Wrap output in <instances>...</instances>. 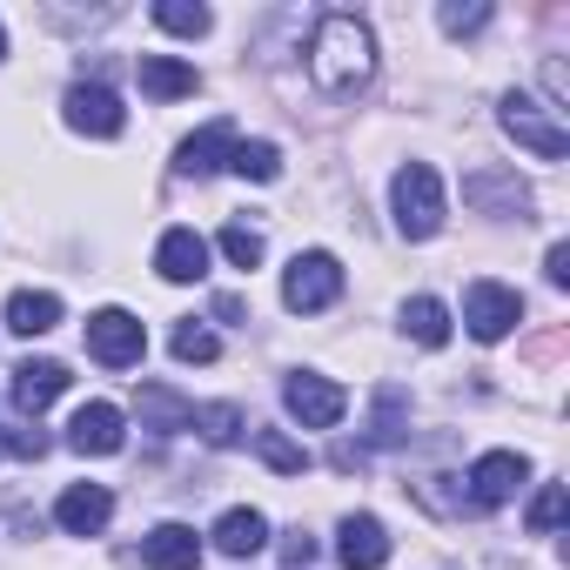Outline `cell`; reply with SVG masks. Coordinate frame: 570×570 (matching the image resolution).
Listing matches in <instances>:
<instances>
[{
    "mask_svg": "<svg viewBox=\"0 0 570 570\" xmlns=\"http://www.w3.org/2000/svg\"><path fill=\"white\" fill-rule=\"evenodd\" d=\"M309 81L336 101H356L376 81V35L356 14H323L309 41Z\"/></svg>",
    "mask_w": 570,
    "mask_h": 570,
    "instance_id": "6da1fadb",
    "label": "cell"
},
{
    "mask_svg": "<svg viewBox=\"0 0 570 570\" xmlns=\"http://www.w3.org/2000/svg\"><path fill=\"white\" fill-rule=\"evenodd\" d=\"M390 208H396V228L410 235V242H430L436 228H443V175L430 168V161H403L396 168V181H390Z\"/></svg>",
    "mask_w": 570,
    "mask_h": 570,
    "instance_id": "7a4b0ae2",
    "label": "cell"
},
{
    "mask_svg": "<svg viewBox=\"0 0 570 570\" xmlns=\"http://www.w3.org/2000/svg\"><path fill=\"white\" fill-rule=\"evenodd\" d=\"M282 303H289L296 316H323V309H336V303H343V262H336L330 248L296 255L289 268H282Z\"/></svg>",
    "mask_w": 570,
    "mask_h": 570,
    "instance_id": "3957f363",
    "label": "cell"
},
{
    "mask_svg": "<svg viewBox=\"0 0 570 570\" xmlns=\"http://www.w3.org/2000/svg\"><path fill=\"white\" fill-rule=\"evenodd\" d=\"M497 121H503V135H510L517 148H530L537 161H563V155H570V135H563L557 108H543L537 95H503Z\"/></svg>",
    "mask_w": 570,
    "mask_h": 570,
    "instance_id": "277c9868",
    "label": "cell"
},
{
    "mask_svg": "<svg viewBox=\"0 0 570 570\" xmlns=\"http://www.w3.org/2000/svg\"><path fill=\"white\" fill-rule=\"evenodd\" d=\"M88 356L108 363V370H135V363L148 356L141 316H128V309H95V316H88Z\"/></svg>",
    "mask_w": 570,
    "mask_h": 570,
    "instance_id": "5b68a950",
    "label": "cell"
},
{
    "mask_svg": "<svg viewBox=\"0 0 570 570\" xmlns=\"http://www.w3.org/2000/svg\"><path fill=\"white\" fill-rule=\"evenodd\" d=\"M517 323H523V296L517 289H503V282H470L463 289V330L476 343H503Z\"/></svg>",
    "mask_w": 570,
    "mask_h": 570,
    "instance_id": "8992f818",
    "label": "cell"
},
{
    "mask_svg": "<svg viewBox=\"0 0 570 570\" xmlns=\"http://www.w3.org/2000/svg\"><path fill=\"white\" fill-rule=\"evenodd\" d=\"M282 403H289V416L303 430H336L343 410H350V390L330 383V376H316V370H296L289 383H282Z\"/></svg>",
    "mask_w": 570,
    "mask_h": 570,
    "instance_id": "52a82bcc",
    "label": "cell"
},
{
    "mask_svg": "<svg viewBox=\"0 0 570 570\" xmlns=\"http://www.w3.org/2000/svg\"><path fill=\"white\" fill-rule=\"evenodd\" d=\"M61 108H68V128H75V135H95V141H115V135L128 128L121 95H115V88H101V81H75Z\"/></svg>",
    "mask_w": 570,
    "mask_h": 570,
    "instance_id": "ba28073f",
    "label": "cell"
},
{
    "mask_svg": "<svg viewBox=\"0 0 570 570\" xmlns=\"http://www.w3.org/2000/svg\"><path fill=\"white\" fill-rule=\"evenodd\" d=\"M523 476H530V463H523L517 450H483V456L470 463V503H476V510H503V503L523 490Z\"/></svg>",
    "mask_w": 570,
    "mask_h": 570,
    "instance_id": "9c48e42d",
    "label": "cell"
},
{
    "mask_svg": "<svg viewBox=\"0 0 570 570\" xmlns=\"http://www.w3.org/2000/svg\"><path fill=\"white\" fill-rule=\"evenodd\" d=\"M121 443H128V416H121L115 403H81V410H75L68 450H81V456H115Z\"/></svg>",
    "mask_w": 570,
    "mask_h": 570,
    "instance_id": "30bf717a",
    "label": "cell"
},
{
    "mask_svg": "<svg viewBox=\"0 0 570 570\" xmlns=\"http://www.w3.org/2000/svg\"><path fill=\"white\" fill-rule=\"evenodd\" d=\"M108 517H115L108 483H75V490H61V503H55V523H61L68 537H101Z\"/></svg>",
    "mask_w": 570,
    "mask_h": 570,
    "instance_id": "8fae6325",
    "label": "cell"
},
{
    "mask_svg": "<svg viewBox=\"0 0 570 570\" xmlns=\"http://www.w3.org/2000/svg\"><path fill=\"white\" fill-rule=\"evenodd\" d=\"M235 141H242V135H235L228 121H208V128H195V135H188V141L175 148V175H195V181H202V175H215V168H228V155H235Z\"/></svg>",
    "mask_w": 570,
    "mask_h": 570,
    "instance_id": "7c38bea8",
    "label": "cell"
},
{
    "mask_svg": "<svg viewBox=\"0 0 570 570\" xmlns=\"http://www.w3.org/2000/svg\"><path fill=\"white\" fill-rule=\"evenodd\" d=\"M155 268H161V282H202L208 275V242L195 228H168L155 242Z\"/></svg>",
    "mask_w": 570,
    "mask_h": 570,
    "instance_id": "4fadbf2b",
    "label": "cell"
},
{
    "mask_svg": "<svg viewBox=\"0 0 570 570\" xmlns=\"http://www.w3.org/2000/svg\"><path fill=\"white\" fill-rule=\"evenodd\" d=\"M61 390H68V370H61L55 356H28V363L14 370V410H21V416H41Z\"/></svg>",
    "mask_w": 570,
    "mask_h": 570,
    "instance_id": "5bb4252c",
    "label": "cell"
},
{
    "mask_svg": "<svg viewBox=\"0 0 570 570\" xmlns=\"http://www.w3.org/2000/svg\"><path fill=\"white\" fill-rule=\"evenodd\" d=\"M141 563H148V570H195V563H202V537H195L188 523H155V530L141 537Z\"/></svg>",
    "mask_w": 570,
    "mask_h": 570,
    "instance_id": "9a60e30c",
    "label": "cell"
},
{
    "mask_svg": "<svg viewBox=\"0 0 570 570\" xmlns=\"http://www.w3.org/2000/svg\"><path fill=\"white\" fill-rule=\"evenodd\" d=\"M336 537H343L336 557H343L350 570H383V563H390V530H383L376 517H343Z\"/></svg>",
    "mask_w": 570,
    "mask_h": 570,
    "instance_id": "2e32d148",
    "label": "cell"
},
{
    "mask_svg": "<svg viewBox=\"0 0 570 570\" xmlns=\"http://www.w3.org/2000/svg\"><path fill=\"white\" fill-rule=\"evenodd\" d=\"M208 537H215V550H222V557H235V563H242V557L268 550V517H262V510H222Z\"/></svg>",
    "mask_w": 570,
    "mask_h": 570,
    "instance_id": "e0dca14e",
    "label": "cell"
},
{
    "mask_svg": "<svg viewBox=\"0 0 570 570\" xmlns=\"http://www.w3.org/2000/svg\"><path fill=\"white\" fill-rule=\"evenodd\" d=\"M141 95L148 101H181V95H195L202 88V75L188 68V61H175V55H141Z\"/></svg>",
    "mask_w": 570,
    "mask_h": 570,
    "instance_id": "ac0fdd59",
    "label": "cell"
},
{
    "mask_svg": "<svg viewBox=\"0 0 570 570\" xmlns=\"http://www.w3.org/2000/svg\"><path fill=\"white\" fill-rule=\"evenodd\" d=\"M8 330H14V336H48V330H61V296H55V289H14V296H8Z\"/></svg>",
    "mask_w": 570,
    "mask_h": 570,
    "instance_id": "d6986e66",
    "label": "cell"
},
{
    "mask_svg": "<svg viewBox=\"0 0 570 570\" xmlns=\"http://www.w3.org/2000/svg\"><path fill=\"white\" fill-rule=\"evenodd\" d=\"M403 336H416L423 350H443L450 343V309L436 296H410L403 303Z\"/></svg>",
    "mask_w": 570,
    "mask_h": 570,
    "instance_id": "ffe728a7",
    "label": "cell"
},
{
    "mask_svg": "<svg viewBox=\"0 0 570 570\" xmlns=\"http://www.w3.org/2000/svg\"><path fill=\"white\" fill-rule=\"evenodd\" d=\"M155 28H168V35H188V41H202V35L215 28V14L202 8V0H155Z\"/></svg>",
    "mask_w": 570,
    "mask_h": 570,
    "instance_id": "44dd1931",
    "label": "cell"
},
{
    "mask_svg": "<svg viewBox=\"0 0 570 570\" xmlns=\"http://www.w3.org/2000/svg\"><path fill=\"white\" fill-rule=\"evenodd\" d=\"M255 456H262L268 470H282V476H303V470H309V450L289 443L282 430H255Z\"/></svg>",
    "mask_w": 570,
    "mask_h": 570,
    "instance_id": "7402d4cb",
    "label": "cell"
},
{
    "mask_svg": "<svg viewBox=\"0 0 570 570\" xmlns=\"http://www.w3.org/2000/svg\"><path fill=\"white\" fill-rule=\"evenodd\" d=\"M228 168H235L242 181H275V175H282V148H275V141H235Z\"/></svg>",
    "mask_w": 570,
    "mask_h": 570,
    "instance_id": "603a6c76",
    "label": "cell"
},
{
    "mask_svg": "<svg viewBox=\"0 0 570 570\" xmlns=\"http://www.w3.org/2000/svg\"><path fill=\"white\" fill-rule=\"evenodd\" d=\"M188 430H202L208 443H235L242 436V410L235 403H202V410H188Z\"/></svg>",
    "mask_w": 570,
    "mask_h": 570,
    "instance_id": "cb8c5ba5",
    "label": "cell"
},
{
    "mask_svg": "<svg viewBox=\"0 0 570 570\" xmlns=\"http://www.w3.org/2000/svg\"><path fill=\"white\" fill-rule=\"evenodd\" d=\"M463 195H470V202H483V208H490V202H510V215H517V208H530V188H523V181H497V175H470V181H463Z\"/></svg>",
    "mask_w": 570,
    "mask_h": 570,
    "instance_id": "d4e9b609",
    "label": "cell"
},
{
    "mask_svg": "<svg viewBox=\"0 0 570 570\" xmlns=\"http://www.w3.org/2000/svg\"><path fill=\"white\" fill-rule=\"evenodd\" d=\"M222 356V336L208 323H181L175 330V363H215Z\"/></svg>",
    "mask_w": 570,
    "mask_h": 570,
    "instance_id": "484cf974",
    "label": "cell"
},
{
    "mask_svg": "<svg viewBox=\"0 0 570 570\" xmlns=\"http://www.w3.org/2000/svg\"><path fill=\"white\" fill-rule=\"evenodd\" d=\"M222 255H228L235 268H255V262H262V235H255L248 222H228V228H222Z\"/></svg>",
    "mask_w": 570,
    "mask_h": 570,
    "instance_id": "4316f807",
    "label": "cell"
},
{
    "mask_svg": "<svg viewBox=\"0 0 570 570\" xmlns=\"http://www.w3.org/2000/svg\"><path fill=\"white\" fill-rule=\"evenodd\" d=\"M557 523H563V490H557V483H543V490L530 497V530H537V537H550Z\"/></svg>",
    "mask_w": 570,
    "mask_h": 570,
    "instance_id": "83f0119b",
    "label": "cell"
},
{
    "mask_svg": "<svg viewBox=\"0 0 570 570\" xmlns=\"http://www.w3.org/2000/svg\"><path fill=\"white\" fill-rule=\"evenodd\" d=\"M0 450L21 456V463H35V456H48V436H41V430H14L8 416H0Z\"/></svg>",
    "mask_w": 570,
    "mask_h": 570,
    "instance_id": "f1b7e54d",
    "label": "cell"
},
{
    "mask_svg": "<svg viewBox=\"0 0 570 570\" xmlns=\"http://www.w3.org/2000/svg\"><path fill=\"white\" fill-rule=\"evenodd\" d=\"M436 21H443V35H476V28H490V8H483V0H476V8H456V0H450V8H436Z\"/></svg>",
    "mask_w": 570,
    "mask_h": 570,
    "instance_id": "f546056e",
    "label": "cell"
},
{
    "mask_svg": "<svg viewBox=\"0 0 570 570\" xmlns=\"http://www.w3.org/2000/svg\"><path fill=\"white\" fill-rule=\"evenodd\" d=\"M370 436H376V443H396V436H403V396H396V390L376 396V430H370Z\"/></svg>",
    "mask_w": 570,
    "mask_h": 570,
    "instance_id": "4dcf8cb0",
    "label": "cell"
},
{
    "mask_svg": "<svg viewBox=\"0 0 570 570\" xmlns=\"http://www.w3.org/2000/svg\"><path fill=\"white\" fill-rule=\"evenodd\" d=\"M543 275L557 282V289H563V282H570V242H557V248L543 255Z\"/></svg>",
    "mask_w": 570,
    "mask_h": 570,
    "instance_id": "1f68e13d",
    "label": "cell"
},
{
    "mask_svg": "<svg viewBox=\"0 0 570 570\" xmlns=\"http://www.w3.org/2000/svg\"><path fill=\"white\" fill-rule=\"evenodd\" d=\"M309 557H316V537L296 530V537H289V570H309Z\"/></svg>",
    "mask_w": 570,
    "mask_h": 570,
    "instance_id": "d6a6232c",
    "label": "cell"
},
{
    "mask_svg": "<svg viewBox=\"0 0 570 570\" xmlns=\"http://www.w3.org/2000/svg\"><path fill=\"white\" fill-rule=\"evenodd\" d=\"M0 61H8V28H0Z\"/></svg>",
    "mask_w": 570,
    "mask_h": 570,
    "instance_id": "836d02e7",
    "label": "cell"
}]
</instances>
